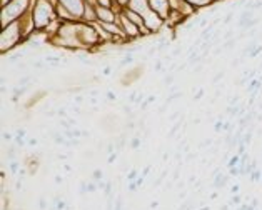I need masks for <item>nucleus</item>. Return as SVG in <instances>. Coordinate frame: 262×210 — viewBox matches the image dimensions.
Here are the masks:
<instances>
[{"label":"nucleus","instance_id":"f257e3e1","mask_svg":"<svg viewBox=\"0 0 262 210\" xmlns=\"http://www.w3.org/2000/svg\"><path fill=\"white\" fill-rule=\"evenodd\" d=\"M20 35H22V29H20V23L17 20L9 23L7 27H3V30H2V54H7L13 45H17Z\"/></svg>","mask_w":262,"mask_h":210},{"label":"nucleus","instance_id":"aec40b11","mask_svg":"<svg viewBox=\"0 0 262 210\" xmlns=\"http://www.w3.org/2000/svg\"><path fill=\"white\" fill-rule=\"evenodd\" d=\"M254 210H257V209H254Z\"/></svg>","mask_w":262,"mask_h":210},{"label":"nucleus","instance_id":"f03ea898","mask_svg":"<svg viewBox=\"0 0 262 210\" xmlns=\"http://www.w3.org/2000/svg\"><path fill=\"white\" fill-rule=\"evenodd\" d=\"M147 2H149L150 10L154 13H157L164 22L169 19V15H170V0H147Z\"/></svg>","mask_w":262,"mask_h":210},{"label":"nucleus","instance_id":"6e6552de","mask_svg":"<svg viewBox=\"0 0 262 210\" xmlns=\"http://www.w3.org/2000/svg\"><path fill=\"white\" fill-rule=\"evenodd\" d=\"M94 179H95V180H100V179H102V172H100V170H95V172H94Z\"/></svg>","mask_w":262,"mask_h":210},{"label":"nucleus","instance_id":"f3484780","mask_svg":"<svg viewBox=\"0 0 262 210\" xmlns=\"http://www.w3.org/2000/svg\"><path fill=\"white\" fill-rule=\"evenodd\" d=\"M135 177V170H132V173H129V179H134Z\"/></svg>","mask_w":262,"mask_h":210},{"label":"nucleus","instance_id":"6ab92c4d","mask_svg":"<svg viewBox=\"0 0 262 210\" xmlns=\"http://www.w3.org/2000/svg\"><path fill=\"white\" fill-rule=\"evenodd\" d=\"M219 2H224V0H219Z\"/></svg>","mask_w":262,"mask_h":210},{"label":"nucleus","instance_id":"2eb2a0df","mask_svg":"<svg viewBox=\"0 0 262 210\" xmlns=\"http://www.w3.org/2000/svg\"><path fill=\"white\" fill-rule=\"evenodd\" d=\"M107 97H109V98H112V100H114V98H115V95H114V94H112V92H109V94H107Z\"/></svg>","mask_w":262,"mask_h":210},{"label":"nucleus","instance_id":"9b49d317","mask_svg":"<svg viewBox=\"0 0 262 210\" xmlns=\"http://www.w3.org/2000/svg\"><path fill=\"white\" fill-rule=\"evenodd\" d=\"M97 187H99V185H95V183H88V190H90V192H94Z\"/></svg>","mask_w":262,"mask_h":210},{"label":"nucleus","instance_id":"1a4fd4ad","mask_svg":"<svg viewBox=\"0 0 262 210\" xmlns=\"http://www.w3.org/2000/svg\"><path fill=\"white\" fill-rule=\"evenodd\" d=\"M172 82H174V77H172V75L165 77V85H170V84H172Z\"/></svg>","mask_w":262,"mask_h":210},{"label":"nucleus","instance_id":"39448f33","mask_svg":"<svg viewBox=\"0 0 262 210\" xmlns=\"http://www.w3.org/2000/svg\"><path fill=\"white\" fill-rule=\"evenodd\" d=\"M232 19H234V13H232V12H229V13L224 17V22H222V23H224V25H227V23H229Z\"/></svg>","mask_w":262,"mask_h":210},{"label":"nucleus","instance_id":"4468645a","mask_svg":"<svg viewBox=\"0 0 262 210\" xmlns=\"http://www.w3.org/2000/svg\"><path fill=\"white\" fill-rule=\"evenodd\" d=\"M114 160H115V153H112V155L109 157V163H110V162H114Z\"/></svg>","mask_w":262,"mask_h":210},{"label":"nucleus","instance_id":"0eeeda50","mask_svg":"<svg viewBox=\"0 0 262 210\" xmlns=\"http://www.w3.org/2000/svg\"><path fill=\"white\" fill-rule=\"evenodd\" d=\"M139 145H140V140H139V138H134V140H132V143H130V147H132V148H137Z\"/></svg>","mask_w":262,"mask_h":210},{"label":"nucleus","instance_id":"dca6fc26","mask_svg":"<svg viewBox=\"0 0 262 210\" xmlns=\"http://www.w3.org/2000/svg\"><path fill=\"white\" fill-rule=\"evenodd\" d=\"M232 192H234V193H237V192H239V187H237V185H234V187H232Z\"/></svg>","mask_w":262,"mask_h":210},{"label":"nucleus","instance_id":"a211bd4d","mask_svg":"<svg viewBox=\"0 0 262 210\" xmlns=\"http://www.w3.org/2000/svg\"><path fill=\"white\" fill-rule=\"evenodd\" d=\"M220 210H229V207H227V205H224V207H222Z\"/></svg>","mask_w":262,"mask_h":210},{"label":"nucleus","instance_id":"20e7f679","mask_svg":"<svg viewBox=\"0 0 262 210\" xmlns=\"http://www.w3.org/2000/svg\"><path fill=\"white\" fill-rule=\"evenodd\" d=\"M222 77H224V70H220L219 74H215V75H214V78H212V85H214V84H217V82H220V80H222Z\"/></svg>","mask_w":262,"mask_h":210},{"label":"nucleus","instance_id":"9d476101","mask_svg":"<svg viewBox=\"0 0 262 210\" xmlns=\"http://www.w3.org/2000/svg\"><path fill=\"white\" fill-rule=\"evenodd\" d=\"M10 169H12V172H17V169H19V163L12 162V163H10Z\"/></svg>","mask_w":262,"mask_h":210},{"label":"nucleus","instance_id":"ddd939ff","mask_svg":"<svg viewBox=\"0 0 262 210\" xmlns=\"http://www.w3.org/2000/svg\"><path fill=\"white\" fill-rule=\"evenodd\" d=\"M232 203H241V197H239V195H235V197L232 199Z\"/></svg>","mask_w":262,"mask_h":210},{"label":"nucleus","instance_id":"423d86ee","mask_svg":"<svg viewBox=\"0 0 262 210\" xmlns=\"http://www.w3.org/2000/svg\"><path fill=\"white\" fill-rule=\"evenodd\" d=\"M29 82H30V77H23V78H22V80L19 82V85H20V87H23V85H27Z\"/></svg>","mask_w":262,"mask_h":210},{"label":"nucleus","instance_id":"f8f14e48","mask_svg":"<svg viewBox=\"0 0 262 210\" xmlns=\"http://www.w3.org/2000/svg\"><path fill=\"white\" fill-rule=\"evenodd\" d=\"M39 207H40L42 210L45 209V207H47V203H45V200H40V202H39Z\"/></svg>","mask_w":262,"mask_h":210},{"label":"nucleus","instance_id":"7ed1b4c3","mask_svg":"<svg viewBox=\"0 0 262 210\" xmlns=\"http://www.w3.org/2000/svg\"><path fill=\"white\" fill-rule=\"evenodd\" d=\"M192 7H195V9H204V7H212V5H215V2L214 0H187Z\"/></svg>","mask_w":262,"mask_h":210}]
</instances>
